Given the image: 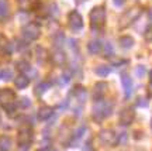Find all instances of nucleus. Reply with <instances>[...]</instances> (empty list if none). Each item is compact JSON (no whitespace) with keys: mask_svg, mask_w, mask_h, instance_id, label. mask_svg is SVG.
<instances>
[{"mask_svg":"<svg viewBox=\"0 0 152 151\" xmlns=\"http://www.w3.org/2000/svg\"><path fill=\"white\" fill-rule=\"evenodd\" d=\"M52 114H54V110H52L51 108H48V106H45V108H41L39 110H38L37 116H38V119L39 120L45 122V120H48Z\"/></svg>","mask_w":152,"mask_h":151,"instance_id":"nucleus-16","label":"nucleus"},{"mask_svg":"<svg viewBox=\"0 0 152 151\" xmlns=\"http://www.w3.org/2000/svg\"><path fill=\"white\" fill-rule=\"evenodd\" d=\"M64 40H65V37H64V34H62V32H58V34H56V35L54 37L55 47H56V48H61V47L64 45Z\"/></svg>","mask_w":152,"mask_h":151,"instance_id":"nucleus-26","label":"nucleus"},{"mask_svg":"<svg viewBox=\"0 0 152 151\" xmlns=\"http://www.w3.org/2000/svg\"><path fill=\"white\" fill-rule=\"evenodd\" d=\"M102 48H103V45H102V41H99V40H92L90 43L87 44V49H89V52L92 55L99 54L102 51Z\"/></svg>","mask_w":152,"mask_h":151,"instance_id":"nucleus-14","label":"nucleus"},{"mask_svg":"<svg viewBox=\"0 0 152 151\" xmlns=\"http://www.w3.org/2000/svg\"><path fill=\"white\" fill-rule=\"evenodd\" d=\"M11 144H13V141L10 137L0 136V151H9L11 148Z\"/></svg>","mask_w":152,"mask_h":151,"instance_id":"nucleus-20","label":"nucleus"},{"mask_svg":"<svg viewBox=\"0 0 152 151\" xmlns=\"http://www.w3.org/2000/svg\"><path fill=\"white\" fill-rule=\"evenodd\" d=\"M17 69L21 71V72H30L31 66H30L27 61H20V62H17Z\"/></svg>","mask_w":152,"mask_h":151,"instance_id":"nucleus-24","label":"nucleus"},{"mask_svg":"<svg viewBox=\"0 0 152 151\" xmlns=\"http://www.w3.org/2000/svg\"><path fill=\"white\" fill-rule=\"evenodd\" d=\"M145 40L147 41H152V27L145 30Z\"/></svg>","mask_w":152,"mask_h":151,"instance_id":"nucleus-35","label":"nucleus"},{"mask_svg":"<svg viewBox=\"0 0 152 151\" xmlns=\"http://www.w3.org/2000/svg\"><path fill=\"white\" fill-rule=\"evenodd\" d=\"M135 119V112L132 110V109H124L118 116V122L121 126H130L132 122Z\"/></svg>","mask_w":152,"mask_h":151,"instance_id":"nucleus-8","label":"nucleus"},{"mask_svg":"<svg viewBox=\"0 0 152 151\" xmlns=\"http://www.w3.org/2000/svg\"><path fill=\"white\" fill-rule=\"evenodd\" d=\"M17 3H18V7L21 9V10H30L31 9V0H17Z\"/></svg>","mask_w":152,"mask_h":151,"instance_id":"nucleus-25","label":"nucleus"},{"mask_svg":"<svg viewBox=\"0 0 152 151\" xmlns=\"http://www.w3.org/2000/svg\"><path fill=\"white\" fill-rule=\"evenodd\" d=\"M110 114H111V105L103 102V100H97L96 105H94V108H93V116H94V119L102 120L104 117L110 116Z\"/></svg>","mask_w":152,"mask_h":151,"instance_id":"nucleus-4","label":"nucleus"},{"mask_svg":"<svg viewBox=\"0 0 152 151\" xmlns=\"http://www.w3.org/2000/svg\"><path fill=\"white\" fill-rule=\"evenodd\" d=\"M20 105H21L23 108H28L31 105V102H30V99H27V97H21L20 99Z\"/></svg>","mask_w":152,"mask_h":151,"instance_id":"nucleus-34","label":"nucleus"},{"mask_svg":"<svg viewBox=\"0 0 152 151\" xmlns=\"http://www.w3.org/2000/svg\"><path fill=\"white\" fill-rule=\"evenodd\" d=\"M121 83H123V89H124V95L125 97H130L132 95V89H134V83H132V79L131 76L128 75H123L121 76Z\"/></svg>","mask_w":152,"mask_h":151,"instance_id":"nucleus-11","label":"nucleus"},{"mask_svg":"<svg viewBox=\"0 0 152 151\" xmlns=\"http://www.w3.org/2000/svg\"><path fill=\"white\" fill-rule=\"evenodd\" d=\"M151 127H152V120H151Z\"/></svg>","mask_w":152,"mask_h":151,"instance_id":"nucleus-41","label":"nucleus"},{"mask_svg":"<svg viewBox=\"0 0 152 151\" xmlns=\"http://www.w3.org/2000/svg\"><path fill=\"white\" fill-rule=\"evenodd\" d=\"M68 24L73 31H79L83 28V18L77 11H71L68 16Z\"/></svg>","mask_w":152,"mask_h":151,"instance_id":"nucleus-6","label":"nucleus"},{"mask_svg":"<svg viewBox=\"0 0 152 151\" xmlns=\"http://www.w3.org/2000/svg\"><path fill=\"white\" fill-rule=\"evenodd\" d=\"M85 131H86V126H82V127H79V129L75 131V137H76V138H80L82 136L85 134Z\"/></svg>","mask_w":152,"mask_h":151,"instance_id":"nucleus-32","label":"nucleus"},{"mask_svg":"<svg viewBox=\"0 0 152 151\" xmlns=\"http://www.w3.org/2000/svg\"><path fill=\"white\" fill-rule=\"evenodd\" d=\"M113 54H114L113 44L106 43V45H104V55H106V57H113Z\"/></svg>","mask_w":152,"mask_h":151,"instance_id":"nucleus-27","label":"nucleus"},{"mask_svg":"<svg viewBox=\"0 0 152 151\" xmlns=\"http://www.w3.org/2000/svg\"><path fill=\"white\" fill-rule=\"evenodd\" d=\"M69 81H71V72H65L64 75L61 76L59 83H61V85H66V83H68Z\"/></svg>","mask_w":152,"mask_h":151,"instance_id":"nucleus-30","label":"nucleus"},{"mask_svg":"<svg viewBox=\"0 0 152 151\" xmlns=\"http://www.w3.org/2000/svg\"><path fill=\"white\" fill-rule=\"evenodd\" d=\"M141 13H142V10L140 9V7L128 9L123 16L120 17V23H118L120 28H125V27H128V26H131L135 20H138V17L141 16Z\"/></svg>","mask_w":152,"mask_h":151,"instance_id":"nucleus-3","label":"nucleus"},{"mask_svg":"<svg viewBox=\"0 0 152 151\" xmlns=\"http://www.w3.org/2000/svg\"><path fill=\"white\" fill-rule=\"evenodd\" d=\"M17 151H28V146H18Z\"/></svg>","mask_w":152,"mask_h":151,"instance_id":"nucleus-38","label":"nucleus"},{"mask_svg":"<svg viewBox=\"0 0 152 151\" xmlns=\"http://www.w3.org/2000/svg\"><path fill=\"white\" fill-rule=\"evenodd\" d=\"M39 151H48V148H42V150H39Z\"/></svg>","mask_w":152,"mask_h":151,"instance_id":"nucleus-40","label":"nucleus"},{"mask_svg":"<svg viewBox=\"0 0 152 151\" xmlns=\"http://www.w3.org/2000/svg\"><path fill=\"white\" fill-rule=\"evenodd\" d=\"M99 137L107 146H115L117 144V136H115V133L113 130H102Z\"/></svg>","mask_w":152,"mask_h":151,"instance_id":"nucleus-9","label":"nucleus"},{"mask_svg":"<svg viewBox=\"0 0 152 151\" xmlns=\"http://www.w3.org/2000/svg\"><path fill=\"white\" fill-rule=\"evenodd\" d=\"M127 140H128V134L125 131H123L120 136H117V144H123L124 146L125 143H127Z\"/></svg>","mask_w":152,"mask_h":151,"instance_id":"nucleus-28","label":"nucleus"},{"mask_svg":"<svg viewBox=\"0 0 152 151\" xmlns=\"http://www.w3.org/2000/svg\"><path fill=\"white\" fill-rule=\"evenodd\" d=\"M28 83H30V79H28L26 75H18L14 79V85H16V88H18V89H24V88L28 86Z\"/></svg>","mask_w":152,"mask_h":151,"instance_id":"nucleus-18","label":"nucleus"},{"mask_svg":"<svg viewBox=\"0 0 152 151\" xmlns=\"http://www.w3.org/2000/svg\"><path fill=\"white\" fill-rule=\"evenodd\" d=\"M89 18H90V26H92L93 30L102 28L104 24H106V9H104L103 6L94 7V9L90 11Z\"/></svg>","mask_w":152,"mask_h":151,"instance_id":"nucleus-1","label":"nucleus"},{"mask_svg":"<svg viewBox=\"0 0 152 151\" xmlns=\"http://www.w3.org/2000/svg\"><path fill=\"white\" fill-rule=\"evenodd\" d=\"M118 43H120V45H121L123 48L128 49V48H131V47L134 45V38L130 37V35H124V37H120Z\"/></svg>","mask_w":152,"mask_h":151,"instance_id":"nucleus-21","label":"nucleus"},{"mask_svg":"<svg viewBox=\"0 0 152 151\" xmlns=\"http://www.w3.org/2000/svg\"><path fill=\"white\" fill-rule=\"evenodd\" d=\"M137 106H140V108H147L148 106V99H145V97H140V99L137 100Z\"/></svg>","mask_w":152,"mask_h":151,"instance_id":"nucleus-33","label":"nucleus"},{"mask_svg":"<svg viewBox=\"0 0 152 151\" xmlns=\"http://www.w3.org/2000/svg\"><path fill=\"white\" fill-rule=\"evenodd\" d=\"M110 72H111V68H110L109 65H100V66H97L94 69V74L99 76H107Z\"/></svg>","mask_w":152,"mask_h":151,"instance_id":"nucleus-22","label":"nucleus"},{"mask_svg":"<svg viewBox=\"0 0 152 151\" xmlns=\"http://www.w3.org/2000/svg\"><path fill=\"white\" fill-rule=\"evenodd\" d=\"M0 78L4 79V81L11 79V71L10 69H0Z\"/></svg>","mask_w":152,"mask_h":151,"instance_id":"nucleus-29","label":"nucleus"},{"mask_svg":"<svg viewBox=\"0 0 152 151\" xmlns=\"http://www.w3.org/2000/svg\"><path fill=\"white\" fill-rule=\"evenodd\" d=\"M135 72H137V76H138V78H142V76L145 75L147 69H145V66H144V65H138V66H137V69H135Z\"/></svg>","mask_w":152,"mask_h":151,"instance_id":"nucleus-31","label":"nucleus"},{"mask_svg":"<svg viewBox=\"0 0 152 151\" xmlns=\"http://www.w3.org/2000/svg\"><path fill=\"white\" fill-rule=\"evenodd\" d=\"M31 140H33V131L30 130V127H23L18 131V137H17L18 144L20 146H30Z\"/></svg>","mask_w":152,"mask_h":151,"instance_id":"nucleus-7","label":"nucleus"},{"mask_svg":"<svg viewBox=\"0 0 152 151\" xmlns=\"http://www.w3.org/2000/svg\"><path fill=\"white\" fill-rule=\"evenodd\" d=\"M39 34H41V28L35 23H30V24H27L26 27L23 28V37L28 40V41L37 40L39 37Z\"/></svg>","mask_w":152,"mask_h":151,"instance_id":"nucleus-5","label":"nucleus"},{"mask_svg":"<svg viewBox=\"0 0 152 151\" xmlns=\"http://www.w3.org/2000/svg\"><path fill=\"white\" fill-rule=\"evenodd\" d=\"M10 14V7L7 0H0V21L6 20Z\"/></svg>","mask_w":152,"mask_h":151,"instance_id":"nucleus-15","label":"nucleus"},{"mask_svg":"<svg viewBox=\"0 0 152 151\" xmlns=\"http://www.w3.org/2000/svg\"><path fill=\"white\" fill-rule=\"evenodd\" d=\"M51 61H52V64L56 65V66L65 65V62H66L65 52H64L61 48H56L55 51H52V54H51Z\"/></svg>","mask_w":152,"mask_h":151,"instance_id":"nucleus-10","label":"nucleus"},{"mask_svg":"<svg viewBox=\"0 0 152 151\" xmlns=\"http://www.w3.org/2000/svg\"><path fill=\"white\" fill-rule=\"evenodd\" d=\"M113 1H114V4L118 6V7H120V6L124 4V0H113Z\"/></svg>","mask_w":152,"mask_h":151,"instance_id":"nucleus-37","label":"nucleus"},{"mask_svg":"<svg viewBox=\"0 0 152 151\" xmlns=\"http://www.w3.org/2000/svg\"><path fill=\"white\" fill-rule=\"evenodd\" d=\"M0 105L6 109V112L11 113L16 109V93L11 89H1L0 91Z\"/></svg>","mask_w":152,"mask_h":151,"instance_id":"nucleus-2","label":"nucleus"},{"mask_svg":"<svg viewBox=\"0 0 152 151\" xmlns=\"http://www.w3.org/2000/svg\"><path fill=\"white\" fill-rule=\"evenodd\" d=\"M11 52V45L7 41L4 35L0 34V54H10Z\"/></svg>","mask_w":152,"mask_h":151,"instance_id":"nucleus-17","label":"nucleus"},{"mask_svg":"<svg viewBox=\"0 0 152 151\" xmlns=\"http://www.w3.org/2000/svg\"><path fill=\"white\" fill-rule=\"evenodd\" d=\"M49 86H51V85H49L48 82H41V83H39V85H38V86L35 88V95L41 96L42 93H45V92L48 91Z\"/></svg>","mask_w":152,"mask_h":151,"instance_id":"nucleus-23","label":"nucleus"},{"mask_svg":"<svg viewBox=\"0 0 152 151\" xmlns=\"http://www.w3.org/2000/svg\"><path fill=\"white\" fill-rule=\"evenodd\" d=\"M149 82H151V83H152V71H151V72H149Z\"/></svg>","mask_w":152,"mask_h":151,"instance_id":"nucleus-39","label":"nucleus"},{"mask_svg":"<svg viewBox=\"0 0 152 151\" xmlns=\"http://www.w3.org/2000/svg\"><path fill=\"white\" fill-rule=\"evenodd\" d=\"M106 91H107V83H106V82H99V83H96V86H94V99H96V102L103 99Z\"/></svg>","mask_w":152,"mask_h":151,"instance_id":"nucleus-13","label":"nucleus"},{"mask_svg":"<svg viewBox=\"0 0 152 151\" xmlns=\"http://www.w3.org/2000/svg\"><path fill=\"white\" fill-rule=\"evenodd\" d=\"M111 64L115 65V66H120L121 64H127V61H124V60H111Z\"/></svg>","mask_w":152,"mask_h":151,"instance_id":"nucleus-36","label":"nucleus"},{"mask_svg":"<svg viewBox=\"0 0 152 151\" xmlns=\"http://www.w3.org/2000/svg\"><path fill=\"white\" fill-rule=\"evenodd\" d=\"M35 58H37L38 62H45L48 60V52L44 47H37L35 48Z\"/></svg>","mask_w":152,"mask_h":151,"instance_id":"nucleus-19","label":"nucleus"},{"mask_svg":"<svg viewBox=\"0 0 152 151\" xmlns=\"http://www.w3.org/2000/svg\"><path fill=\"white\" fill-rule=\"evenodd\" d=\"M72 95L76 97V100L79 103H85L87 99V91L83 86H75V89L72 91Z\"/></svg>","mask_w":152,"mask_h":151,"instance_id":"nucleus-12","label":"nucleus"}]
</instances>
